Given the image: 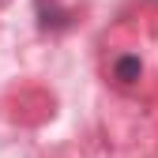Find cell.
<instances>
[{
    "label": "cell",
    "mask_w": 158,
    "mask_h": 158,
    "mask_svg": "<svg viewBox=\"0 0 158 158\" xmlns=\"http://www.w3.org/2000/svg\"><path fill=\"white\" fill-rule=\"evenodd\" d=\"M113 75L121 79V83H135V79L143 75V64H139V56H117V64H113Z\"/></svg>",
    "instance_id": "1"
}]
</instances>
